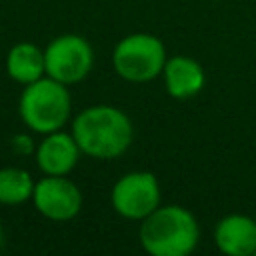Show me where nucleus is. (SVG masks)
I'll list each match as a JSON object with an SVG mask.
<instances>
[{
    "label": "nucleus",
    "mask_w": 256,
    "mask_h": 256,
    "mask_svg": "<svg viewBox=\"0 0 256 256\" xmlns=\"http://www.w3.org/2000/svg\"><path fill=\"white\" fill-rule=\"evenodd\" d=\"M168 56L164 42L148 32H134L124 36L112 50L114 72L132 84H146L158 78Z\"/></svg>",
    "instance_id": "nucleus-4"
},
{
    "label": "nucleus",
    "mask_w": 256,
    "mask_h": 256,
    "mask_svg": "<svg viewBox=\"0 0 256 256\" xmlns=\"http://www.w3.org/2000/svg\"><path fill=\"white\" fill-rule=\"evenodd\" d=\"M34 180L30 172L16 168V166H6L0 168V204L6 206H16L26 200H32L34 192Z\"/></svg>",
    "instance_id": "nucleus-12"
},
{
    "label": "nucleus",
    "mask_w": 256,
    "mask_h": 256,
    "mask_svg": "<svg viewBox=\"0 0 256 256\" xmlns=\"http://www.w3.org/2000/svg\"><path fill=\"white\" fill-rule=\"evenodd\" d=\"M254 256H256V254H254Z\"/></svg>",
    "instance_id": "nucleus-14"
},
{
    "label": "nucleus",
    "mask_w": 256,
    "mask_h": 256,
    "mask_svg": "<svg viewBox=\"0 0 256 256\" xmlns=\"http://www.w3.org/2000/svg\"><path fill=\"white\" fill-rule=\"evenodd\" d=\"M160 182L148 170H134L120 176L112 190L110 202L116 214L126 220L142 222L160 206Z\"/></svg>",
    "instance_id": "nucleus-6"
},
{
    "label": "nucleus",
    "mask_w": 256,
    "mask_h": 256,
    "mask_svg": "<svg viewBox=\"0 0 256 256\" xmlns=\"http://www.w3.org/2000/svg\"><path fill=\"white\" fill-rule=\"evenodd\" d=\"M82 150L72 136V132L56 130L44 134L42 142L36 146V166L48 176H68L80 158Z\"/></svg>",
    "instance_id": "nucleus-8"
},
{
    "label": "nucleus",
    "mask_w": 256,
    "mask_h": 256,
    "mask_svg": "<svg viewBox=\"0 0 256 256\" xmlns=\"http://www.w3.org/2000/svg\"><path fill=\"white\" fill-rule=\"evenodd\" d=\"M166 92L174 100H188L194 98L206 84L204 68L198 60L190 56H170L162 70Z\"/></svg>",
    "instance_id": "nucleus-10"
},
{
    "label": "nucleus",
    "mask_w": 256,
    "mask_h": 256,
    "mask_svg": "<svg viewBox=\"0 0 256 256\" xmlns=\"http://www.w3.org/2000/svg\"><path fill=\"white\" fill-rule=\"evenodd\" d=\"M6 72L14 82L22 86L40 80L42 76H46L44 48L36 46L34 42L14 44L6 56Z\"/></svg>",
    "instance_id": "nucleus-11"
},
{
    "label": "nucleus",
    "mask_w": 256,
    "mask_h": 256,
    "mask_svg": "<svg viewBox=\"0 0 256 256\" xmlns=\"http://www.w3.org/2000/svg\"><path fill=\"white\" fill-rule=\"evenodd\" d=\"M46 76L72 86L82 82L94 66V50L90 42L78 34H62L44 48Z\"/></svg>",
    "instance_id": "nucleus-5"
},
{
    "label": "nucleus",
    "mask_w": 256,
    "mask_h": 256,
    "mask_svg": "<svg viewBox=\"0 0 256 256\" xmlns=\"http://www.w3.org/2000/svg\"><path fill=\"white\" fill-rule=\"evenodd\" d=\"M32 204L44 218L54 222H68L76 218L82 208V192L66 176L44 174V178L34 184Z\"/></svg>",
    "instance_id": "nucleus-7"
},
{
    "label": "nucleus",
    "mask_w": 256,
    "mask_h": 256,
    "mask_svg": "<svg viewBox=\"0 0 256 256\" xmlns=\"http://www.w3.org/2000/svg\"><path fill=\"white\" fill-rule=\"evenodd\" d=\"M2 246H4V230L0 226V250H2Z\"/></svg>",
    "instance_id": "nucleus-13"
},
{
    "label": "nucleus",
    "mask_w": 256,
    "mask_h": 256,
    "mask_svg": "<svg viewBox=\"0 0 256 256\" xmlns=\"http://www.w3.org/2000/svg\"><path fill=\"white\" fill-rule=\"evenodd\" d=\"M138 238L142 248L152 256H188L198 246L200 226L188 208L160 204L140 222Z\"/></svg>",
    "instance_id": "nucleus-2"
},
{
    "label": "nucleus",
    "mask_w": 256,
    "mask_h": 256,
    "mask_svg": "<svg viewBox=\"0 0 256 256\" xmlns=\"http://www.w3.org/2000/svg\"><path fill=\"white\" fill-rule=\"evenodd\" d=\"M18 114L36 134L44 136L62 130L72 116L68 86L50 76H42L40 80L26 84L18 100Z\"/></svg>",
    "instance_id": "nucleus-3"
},
{
    "label": "nucleus",
    "mask_w": 256,
    "mask_h": 256,
    "mask_svg": "<svg viewBox=\"0 0 256 256\" xmlns=\"http://www.w3.org/2000/svg\"><path fill=\"white\" fill-rule=\"evenodd\" d=\"M214 244L226 256L256 254V220L246 214H228L214 228Z\"/></svg>",
    "instance_id": "nucleus-9"
},
{
    "label": "nucleus",
    "mask_w": 256,
    "mask_h": 256,
    "mask_svg": "<svg viewBox=\"0 0 256 256\" xmlns=\"http://www.w3.org/2000/svg\"><path fill=\"white\" fill-rule=\"evenodd\" d=\"M70 132L82 154L96 160H114L122 156L134 140L130 116L110 104H96L80 110L72 118Z\"/></svg>",
    "instance_id": "nucleus-1"
}]
</instances>
